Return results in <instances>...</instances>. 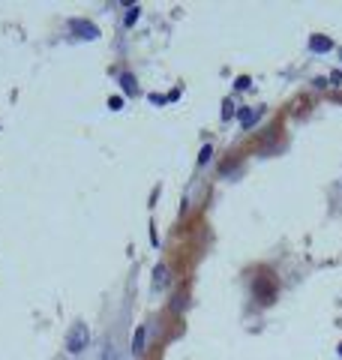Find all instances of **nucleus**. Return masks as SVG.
I'll return each instance as SVG.
<instances>
[{
    "mask_svg": "<svg viewBox=\"0 0 342 360\" xmlns=\"http://www.w3.org/2000/svg\"><path fill=\"white\" fill-rule=\"evenodd\" d=\"M210 156H213V148H210V144H208V148H204V150H201V156H198V162L204 165V162H208V160H210Z\"/></svg>",
    "mask_w": 342,
    "mask_h": 360,
    "instance_id": "6",
    "label": "nucleus"
},
{
    "mask_svg": "<svg viewBox=\"0 0 342 360\" xmlns=\"http://www.w3.org/2000/svg\"><path fill=\"white\" fill-rule=\"evenodd\" d=\"M156 285H168V267L165 264L156 267Z\"/></svg>",
    "mask_w": 342,
    "mask_h": 360,
    "instance_id": "3",
    "label": "nucleus"
},
{
    "mask_svg": "<svg viewBox=\"0 0 342 360\" xmlns=\"http://www.w3.org/2000/svg\"><path fill=\"white\" fill-rule=\"evenodd\" d=\"M139 13H141V9H139V6H129V13H127V18H123V21H127V27H132V25H135V21H139Z\"/></svg>",
    "mask_w": 342,
    "mask_h": 360,
    "instance_id": "4",
    "label": "nucleus"
},
{
    "mask_svg": "<svg viewBox=\"0 0 342 360\" xmlns=\"http://www.w3.org/2000/svg\"><path fill=\"white\" fill-rule=\"evenodd\" d=\"M144 340H147V328L139 324V328H135V336H132V354H144Z\"/></svg>",
    "mask_w": 342,
    "mask_h": 360,
    "instance_id": "2",
    "label": "nucleus"
},
{
    "mask_svg": "<svg viewBox=\"0 0 342 360\" xmlns=\"http://www.w3.org/2000/svg\"><path fill=\"white\" fill-rule=\"evenodd\" d=\"M241 120H243V127H249L255 120V111H241Z\"/></svg>",
    "mask_w": 342,
    "mask_h": 360,
    "instance_id": "5",
    "label": "nucleus"
},
{
    "mask_svg": "<svg viewBox=\"0 0 342 360\" xmlns=\"http://www.w3.org/2000/svg\"><path fill=\"white\" fill-rule=\"evenodd\" d=\"M87 342H90V330H87V324H72V330H70V336H66V352L70 354H82L84 348H87Z\"/></svg>",
    "mask_w": 342,
    "mask_h": 360,
    "instance_id": "1",
    "label": "nucleus"
}]
</instances>
